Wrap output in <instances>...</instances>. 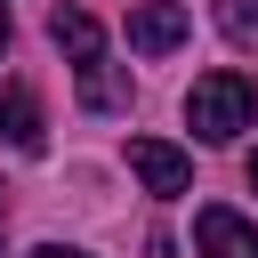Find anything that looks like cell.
Here are the masks:
<instances>
[{"instance_id":"obj_1","label":"cell","mask_w":258,"mask_h":258,"mask_svg":"<svg viewBox=\"0 0 258 258\" xmlns=\"http://www.w3.org/2000/svg\"><path fill=\"white\" fill-rule=\"evenodd\" d=\"M185 121H194L202 145L242 137V129L258 121V81H250V73H202V81L185 89Z\"/></svg>"},{"instance_id":"obj_2","label":"cell","mask_w":258,"mask_h":258,"mask_svg":"<svg viewBox=\"0 0 258 258\" xmlns=\"http://www.w3.org/2000/svg\"><path fill=\"white\" fill-rule=\"evenodd\" d=\"M129 169H137V185H145L153 202H177V194L194 185V161H185L177 145H161V137H129Z\"/></svg>"},{"instance_id":"obj_3","label":"cell","mask_w":258,"mask_h":258,"mask_svg":"<svg viewBox=\"0 0 258 258\" xmlns=\"http://www.w3.org/2000/svg\"><path fill=\"white\" fill-rule=\"evenodd\" d=\"M194 250H202V258H258V226H250L242 210L210 202V210L194 218Z\"/></svg>"},{"instance_id":"obj_4","label":"cell","mask_w":258,"mask_h":258,"mask_svg":"<svg viewBox=\"0 0 258 258\" xmlns=\"http://www.w3.org/2000/svg\"><path fill=\"white\" fill-rule=\"evenodd\" d=\"M185 24H194V16H185L177 0H145V8H129V48H137V56H169V48L185 40Z\"/></svg>"},{"instance_id":"obj_5","label":"cell","mask_w":258,"mask_h":258,"mask_svg":"<svg viewBox=\"0 0 258 258\" xmlns=\"http://www.w3.org/2000/svg\"><path fill=\"white\" fill-rule=\"evenodd\" d=\"M0 137H8L16 153H40V145H48V129H40V97H32L24 81H0Z\"/></svg>"},{"instance_id":"obj_6","label":"cell","mask_w":258,"mask_h":258,"mask_svg":"<svg viewBox=\"0 0 258 258\" xmlns=\"http://www.w3.org/2000/svg\"><path fill=\"white\" fill-rule=\"evenodd\" d=\"M48 40H56L73 64H97V56H105V32H97L89 8H56V16H48Z\"/></svg>"},{"instance_id":"obj_7","label":"cell","mask_w":258,"mask_h":258,"mask_svg":"<svg viewBox=\"0 0 258 258\" xmlns=\"http://www.w3.org/2000/svg\"><path fill=\"white\" fill-rule=\"evenodd\" d=\"M81 105H89V113L129 105V73H121V64H105V56H97V64H81Z\"/></svg>"},{"instance_id":"obj_8","label":"cell","mask_w":258,"mask_h":258,"mask_svg":"<svg viewBox=\"0 0 258 258\" xmlns=\"http://www.w3.org/2000/svg\"><path fill=\"white\" fill-rule=\"evenodd\" d=\"M210 16L234 48H258V0H210Z\"/></svg>"},{"instance_id":"obj_9","label":"cell","mask_w":258,"mask_h":258,"mask_svg":"<svg viewBox=\"0 0 258 258\" xmlns=\"http://www.w3.org/2000/svg\"><path fill=\"white\" fill-rule=\"evenodd\" d=\"M32 258H89V250H64V242H40Z\"/></svg>"},{"instance_id":"obj_10","label":"cell","mask_w":258,"mask_h":258,"mask_svg":"<svg viewBox=\"0 0 258 258\" xmlns=\"http://www.w3.org/2000/svg\"><path fill=\"white\" fill-rule=\"evenodd\" d=\"M0 56H8V0H0Z\"/></svg>"},{"instance_id":"obj_11","label":"cell","mask_w":258,"mask_h":258,"mask_svg":"<svg viewBox=\"0 0 258 258\" xmlns=\"http://www.w3.org/2000/svg\"><path fill=\"white\" fill-rule=\"evenodd\" d=\"M250 185H258V153H250Z\"/></svg>"}]
</instances>
